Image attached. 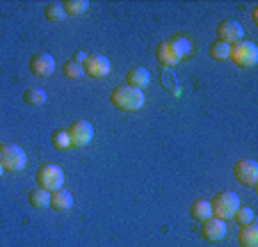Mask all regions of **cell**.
I'll return each mask as SVG.
<instances>
[{
	"instance_id": "cell-1",
	"label": "cell",
	"mask_w": 258,
	"mask_h": 247,
	"mask_svg": "<svg viewBox=\"0 0 258 247\" xmlns=\"http://www.w3.org/2000/svg\"><path fill=\"white\" fill-rule=\"evenodd\" d=\"M110 101H112L114 108H119L123 112H135L144 106V92L137 87H131V85H119V87L112 89Z\"/></svg>"
},
{
	"instance_id": "cell-2",
	"label": "cell",
	"mask_w": 258,
	"mask_h": 247,
	"mask_svg": "<svg viewBox=\"0 0 258 247\" xmlns=\"http://www.w3.org/2000/svg\"><path fill=\"white\" fill-rule=\"evenodd\" d=\"M34 179H37V188L46 190V192H55V190L64 188V170L55 163L41 165L37 174H34Z\"/></svg>"
},
{
	"instance_id": "cell-3",
	"label": "cell",
	"mask_w": 258,
	"mask_h": 247,
	"mask_svg": "<svg viewBox=\"0 0 258 247\" xmlns=\"http://www.w3.org/2000/svg\"><path fill=\"white\" fill-rule=\"evenodd\" d=\"M240 206V197L235 192H229V190H222L213 197L210 202V209H213V218H219V220H231L233 213L238 211Z\"/></svg>"
},
{
	"instance_id": "cell-4",
	"label": "cell",
	"mask_w": 258,
	"mask_h": 247,
	"mask_svg": "<svg viewBox=\"0 0 258 247\" xmlns=\"http://www.w3.org/2000/svg\"><path fill=\"white\" fill-rule=\"evenodd\" d=\"M229 58L233 60V64H238V67L251 69V67H256V62H258V48H256V44H253V41L240 39V41L231 44Z\"/></svg>"
},
{
	"instance_id": "cell-5",
	"label": "cell",
	"mask_w": 258,
	"mask_h": 247,
	"mask_svg": "<svg viewBox=\"0 0 258 247\" xmlns=\"http://www.w3.org/2000/svg\"><path fill=\"white\" fill-rule=\"evenodd\" d=\"M0 165L5 172H23L28 165V156L19 144H0Z\"/></svg>"
},
{
	"instance_id": "cell-6",
	"label": "cell",
	"mask_w": 258,
	"mask_h": 247,
	"mask_svg": "<svg viewBox=\"0 0 258 247\" xmlns=\"http://www.w3.org/2000/svg\"><path fill=\"white\" fill-rule=\"evenodd\" d=\"M69 140H71V146H87L89 142L94 140V126L87 119H76L71 126L67 128Z\"/></svg>"
},
{
	"instance_id": "cell-7",
	"label": "cell",
	"mask_w": 258,
	"mask_h": 247,
	"mask_svg": "<svg viewBox=\"0 0 258 247\" xmlns=\"http://www.w3.org/2000/svg\"><path fill=\"white\" fill-rule=\"evenodd\" d=\"M233 176L238 183L247 185V188H253L258 183V165L249 158H242L233 165Z\"/></svg>"
},
{
	"instance_id": "cell-8",
	"label": "cell",
	"mask_w": 258,
	"mask_h": 247,
	"mask_svg": "<svg viewBox=\"0 0 258 247\" xmlns=\"http://www.w3.org/2000/svg\"><path fill=\"white\" fill-rule=\"evenodd\" d=\"M83 71L89 78H105L107 73L112 71V64H110V60L105 55L94 53V55H87V60L83 62Z\"/></svg>"
},
{
	"instance_id": "cell-9",
	"label": "cell",
	"mask_w": 258,
	"mask_h": 247,
	"mask_svg": "<svg viewBox=\"0 0 258 247\" xmlns=\"http://www.w3.org/2000/svg\"><path fill=\"white\" fill-rule=\"evenodd\" d=\"M30 71L34 73L37 78H48L50 73L55 71V58L46 51H39L30 58Z\"/></svg>"
},
{
	"instance_id": "cell-10",
	"label": "cell",
	"mask_w": 258,
	"mask_h": 247,
	"mask_svg": "<svg viewBox=\"0 0 258 247\" xmlns=\"http://www.w3.org/2000/svg\"><path fill=\"white\" fill-rule=\"evenodd\" d=\"M217 41H222V44H235V41H240V39L244 37V30L242 25L238 23V21H222V23L217 25Z\"/></svg>"
},
{
	"instance_id": "cell-11",
	"label": "cell",
	"mask_w": 258,
	"mask_h": 247,
	"mask_svg": "<svg viewBox=\"0 0 258 247\" xmlns=\"http://www.w3.org/2000/svg\"><path fill=\"white\" fill-rule=\"evenodd\" d=\"M201 236L208 242H219L222 238H226V222L219 218H208L206 222H201Z\"/></svg>"
},
{
	"instance_id": "cell-12",
	"label": "cell",
	"mask_w": 258,
	"mask_h": 247,
	"mask_svg": "<svg viewBox=\"0 0 258 247\" xmlns=\"http://www.w3.org/2000/svg\"><path fill=\"white\" fill-rule=\"evenodd\" d=\"M126 82L131 85V87H137V89H144L149 87V82H151V76H149V71L142 67H133L131 71L126 73Z\"/></svg>"
},
{
	"instance_id": "cell-13",
	"label": "cell",
	"mask_w": 258,
	"mask_h": 247,
	"mask_svg": "<svg viewBox=\"0 0 258 247\" xmlns=\"http://www.w3.org/2000/svg\"><path fill=\"white\" fill-rule=\"evenodd\" d=\"M156 60L162 64V67H176V64L180 62L178 55H176L174 48L169 46V41H162V44H158V48H156Z\"/></svg>"
},
{
	"instance_id": "cell-14",
	"label": "cell",
	"mask_w": 258,
	"mask_h": 247,
	"mask_svg": "<svg viewBox=\"0 0 258 247\" xmlns=\"http://www.w3.org/2000/svg\"><path fill=\"white\" fill-rule=\"evenodd\" d=\"M73 206V197L71 192H67V190H55V192H50V209L53 211H69Z\"/></svg>"
},
{
	"instance_id": "cell-15",
	"label": "cell",
	"mask_w": 258,
	"mask_h": 247,
	"mask_svg": "<svg viewBox=\"0 0 258 247\" xmlns=\"http://www.w3.org/2000/svg\"><path fill=\"white\" fill-rule=\"evenodd\" d=\"M190 215H192V220H197V222H206L208 218H213L210 202H206V199H197V202L190 206Z\"/></svg>"
},
{
	"instance_id": "cell-16",
	"label": "cell",
	"mask_w": 258,
	"mask_h": 247,
	"mask_svg": "<svg viewBox=\"0 0 258 247\" xmlns=\"http://www.w3.org/2000/svg\"><path fill=\"white\" fill-rule=\"evenodd\" d=\"M238 242H240V247H258V227L256 224L251 222V224L240 229Z\"/></svg>"
},
{
	"instance_id": "cell-17",
	"label": "cell",
	"mask_w": 258,
	"mask_h": 247,
	"mask_svg": "<svg viewBox=\"0 0 258 247\" xmlns=\"http://www.w3.org/2000/svg\"><path fill=\"white\" fill-rule=\"evenodd\" d=\"M169 46L174 48V53L178 55V60L187 58V55L192 53V41L187 37H183V34H176V37L169 39Z\"/></svg>"
},
{
	"instance_id": "cell-18",
	"label": "cell",
	"mask_w": 258,
	"mask_h": 247,
	"mask_svg": "<svg viewBox=\"0 0 258 247\" xmlns=\"http://www.w3.org/2000/svg\"><path fill=\"white\" fill-rule=\"evenodd\" d=\"M62 10L67 16H80L89 10V3L87 0H64L62 3Z\"/></svg>"
},
{
	"instance_id": "cell-19",
	"label": "cell",
	"mask_w": 258,
	"mask_h": 247,
	"mask_svg": "<svg viewBox=\"0 0 258 247\" xmlns=\"http://www.w3.org/2000/svg\"><path fill=\"white\" fill-rule=\"evenodd\" d=\"M23 101L28 106H44L46 103V92L41 87H28L23 92Z\"/></svg>"
},
{
	"instance_id": "cell-20",
	"label": "cell",
	"mask_w": 258,
	"mask_h": 247,
	"mask_svg": "<svg viewBox=\"0 0 258 247\" xmlns=\"http://www.w3.org/2000/svg\"><path fill=\"white\" fill-rule=\"evenodd\" d=\"M30 204L34 209H46V206H50V192H46L41 188L30 190Z\"/></svg>"
},
{
	"instance_id": "cell-21",
	"label": "cell",
	"mask_w": 258,
	"mask_h": 247,
	"mask_svg": "<svg viewBox=\"0 0 258 247\" xmlns=\"http://www.w3.org/2000/svg\"><path fill=\"white\" fill-rule=\"evenodd\" d=\"M46 19H48L50 23H62V21L67 19V14H64V10H62V3H50V5H46Z\"/></svg>"
},
{
	"instance_id": "cell-22",
	"label": "cell",
	"mask_w": 258,
	"mask_h": 247,
	"mask_svg": "<svg viewBox=\"0 0 258 247\" xmlns=\"http://www.w3.org/2000/svg\"><path fill=\"white\" fill-rule=\"evenodd\" d=\"M229 44H222V41H215V44H210V58L217 60V62H224V60H229Z\"/></svg>"
},
{
	"instance_id": "cell-23",
	"label": "cell",
	"mask_w": 258,
	"mask_h": 247,
	"mask_svg": "<svg viewBox=\"0 0 258 247\" xmlns=\"http://www.w3.org/2000/svg\"><path fill=\"white\" fill-rule=\"evenodd\" d=\"M233 220L240 224V227H247V224L253 222V211L249 209V206H242V204H240L238 211L233 213Z\"/></svg>"
},
{
	"instance_id": "cell-24",
	"label": "cell",
	"mask_w": 258,
	"mask_h": 247,
	"mask_svg": "<svg viewBox=\"0 0 258 247\" xmlns=\"http://www.w3.org/2000/svg\"><path fill=\"white\" fill-rule=\"evenodd\" d=\"M62 71H64V76H67L69 80H78V78L85 73L83 71V64H78L76 60H69V62H64Z\"/></svg>"
},
{
	"instance_id": "cell-25",
	"label": "cell",
	"mask_w": 258,
	"mask_h": 247,
	"mask_svg": "<svg viewBox=\"0 0 258 247\" xmlns=\"http://www.w3.org/2000/svg\"><path fill=\"white\" fill-rule=\"evenodd\" d=\"M50 144H53L55 149H59V151L69 149V146H71V140H69V133H67V131H55L53 135H50Z\"/></svg>"
},
{
	"instance_id": "cell-26",
	"label": "cell",
	"mask_w": 258,
	"mask_h": 247,
	"mask_svg": "<svg viewBox=\"0 0 258 247\" xmlns=\"http://www.w3.org/2000/svg\"><path fill=\"white\" fill-rule=\"evenodd\" d=\"M71 60H76V62H78V64H83V62H85V60H87V53H83V51H78V53L73 55V58H71Z\"/></svg>"
},
{
	"instance_id": "cell-27",
	"label": "cell",
	"mask_w": 258,
	"mask_h": 247,
	"mask_svg": "<svg viewBox=\"0 0 258 247\" xmlns=\"http://www.w3.org/2000/svg\"><path fill=\"white\" fill-rule=\"evenodd\" d=\"M3 174H5V170H3V165H0V176H3Z\"/></svg>"
}]
</instances>
